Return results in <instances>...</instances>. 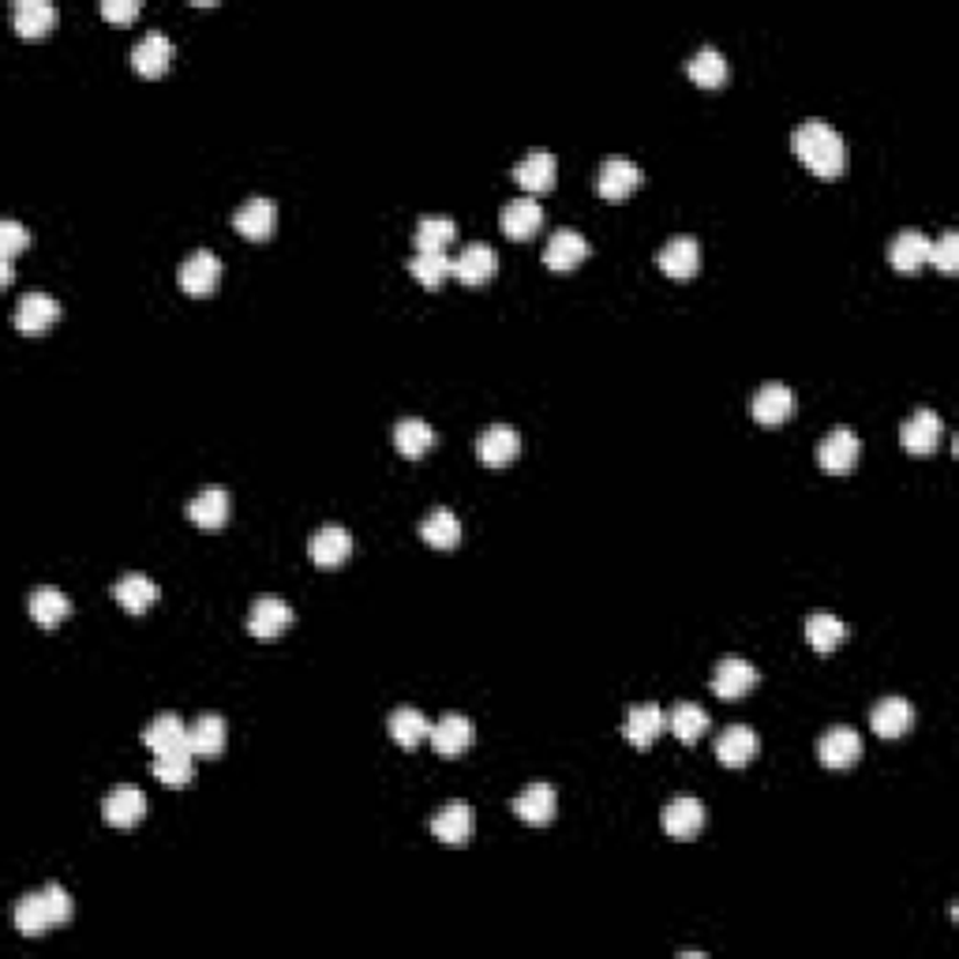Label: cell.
Returning <instances> with one entry per match:
<instances>
[{"mask_svg": "<svg viewBox=\"0 0 959 959\" xmlns=\"http://www.w3.org/2000/svg\"><path fill=\"white\" fill-rule=\"evenodd\" d=\"M791 146L799 154V161L821 180H836L847 169V146L844 135L836 132L828 121H802L794 127Z\"/></svg>", "mask_w": 959, "mask_h": 959, "instance_id": "cell-1", "label": "cell"}, {"mask_svg": "<svg viewBox=\"0 0 959 959\" xmlns=\"http://www.w3.org/2000/svg\"><path fill=\"white\" fill-rule=\"evenodd\" d=\"M642 166L629 158H607L604 166L596 169V180H592V188H596L600 199H607V203H623V199L634 196L637 188H642Z\"/></svg>", "mask_w": 959, "mask_h": 959, "instance_id": "cell-2", "label": "cell"}, {"mask_svg": "<svg viewBox=\"0 0 959 959\" xmlns=\"http://www.w3.org/2000/svg\"><path fill=\"white\" fill-rule=\"evenodd\" d=\"M858 454H862V443H858L851 427H833L817 443V465L825 472H833V477H847L858 465Z\"/></svg>", "mask_w": 959, "mask_h": 959, "instance_id": "cell-3", "label": "cell"}, {"mask_svg": "<svg viewBox=\"0 0 959 959\" xmlns=\"http://www.w3.org/2000/svg\"><path fill=\"white\" fill-rule=\"evenodd\" d=\"M656 267L674 281H690L701 270V244L698 236H671L660 252H656Z\"/></svg>", "mask_w": 959, "mask_h": 959, "instance_id": "cell-4", "label": "cell"}, {"mask_svg": "<svg viewBox=\"0 0 959 959\" xmlns=\"http://www.w3.org/2000/svg\"><path fill=\"white\" fill-rule=\"evenodd\" d=\"M757 687V668L743 656H724L712 671V693L720 701H738Z\"/></svg>", "mask_w": 959, "mask_h": 959, "instance_id": "cell-5", "label": "cell"}, {"mask_svg": "<svg viewBox=\"0 0 959 959\" xmlns=\"http://www.w3.org/2000/svg\"><path fill=\"white\" fill-rule=\"evenodd\" d=\"M668 731V712L660 705H629L623 716V738L634 750H648Z\"/></svg>", "mask_w": 959, "mask_h": 959, "instance_id": "cell-6", "label": "cell"}, {"mask_svg": "<svg viewBox=\"0 0 959 959\" xmlns=\"http://www.w3.org/2000/svg\"><path fill=\"white\" fill-rule=\"evenodd\" d=\"M472 738H477V731H472V720L461 716V712H446L443 720H435V724H432V735H427V743H432V750L438 757H461L472 746Z\"/></svg>", "mask_w": 959, "mask_h": 959, "instance_id": "cell-7", "label": "cell"}, {"mask_svg": "<svg viewBox=\"0 0 959 959\" xmlns=\"http://www.w3.org/2000/svg\"><path fill=\"white\" fill-rule=\"evenodd\" d=\"M817 757L825 769H851V765L862 761V735L855 727H833L821 735L817 743Z\"/></svg>", "mask_w": 959, "mask_h": 959, "instance_id": "cell-8", "label": "cell"}, {"mask_svg": "<svg viewBox=\"0 0 959 959\" xmlns=\"http://www.w3.org/2000/svg\"><path fill=\"white\" fill-rule=\"evenodd\" d=\"M289 626H292V607L281 596H259L252 604V615H248L252 637H259V642H278Z\"/></svg>", "mask_w": 959, "mask_h": 959, "instance_id": "cell-9", "label": "cell"}, {"mask_svg": "<svg viewBox=\"0 0 959 959\" xmlns=\"http://www.w3.org/2000/svg\"><path fill=\"white\" fill-rule=\"evenodd\" d=\"M222 281V259L214 252H191L185 263H180V289L188 297H210Z\"/></svg>", "mask_w": 959, "mask_h": 959, "instance_id": "cell-10", "label": "cell"}, {"mask_svg": "<svg viewBox=\"0 0 959 959\" xmlns=\"http://www.w3.org/2000/svg\"><path fill=\"white\" fill-rule=\"evenodd\" d=\"M57 319H60V304L49 292H26L20 308H15V331L26 337H42Z\"/></svg>", "mask_w": 959, "mask_h": 959, "instance_id": "cell-11", "label": "cell"}, {"mask_svg": "<svg viewBox=\"0 0 959 959\" xmlns=\"http://www.w3.org/2000/svg\"><path fill=\"white\" fill-rule=\"evenodd\" d=\"M102 817H105V825H113V828H135L146 817V794L140 788H132V783H121V788H113L105 794Z\"/></svg>", "mask_w": 959, "mask_h": 959, "instance_id": "cell-12", "label": "cell"}, {"mask_svg": "<svg viewBox=\"0 0 959 959\" xmlns=\"http://www.w3.org/2000/svg\"><path fill=\"white\" fill-rule=\"evenodd\" d=\"M750 413L761 427H780L788 424L791 413H794V394L791 387H783V382H765L761 390L754 394L750 401Z\"/></svg>", "mask_w": 959, "mask_h": 959, "instance_id": "cell-13", "label": "cell"}, {"mask_svg": "<svg viewBox=\"0 0 959 959\" xmlns=\"http://www.w3.org/2000/svg\"><path fill=\"white\" fill-rule=\"evenodd\" d=\"M757 750H761V738H757V731H750L746 724H731L720 731L716 738V757L720 765H727V769H746V765L754 761Z\"/></svg>", "mask_w": 959, "mask_h": 959, "instance_id": "cell-14", "label": "cell"}, {"mask_svg": "<svg viewBox=\"0 0 959 959\" xmlns=\"http://www.w3.org/2000/svg\"><path fill=\"white\" fill-rule=\"evenodd\" d=\"M233 230L248 236V241H267V236H274V230H278V203H274V199H259V196L248 199L244 207H236Z\"/></svg>", "mask_w": 959, "mask_h": 959, "instance_id": "cell-15", "label": "cell"}, {"mask_svg": "<svg viewBox=\"0 0 959 959\" xmlns=\"http://www.w3.org/2000/svg\"><path fill=\"white\" fill-rule=\"evenodd\" d=\"M522 454V435L510 424H491L488 432L477 438V458L488 465V469H502Z\"/></svg>", "mask_w": 959, "mask_h": 959, "instance_id": "cell-16", "label": "cell"}, {"mask_svg": "<svg viewBox=\"0 0 959 959\" xmlns=\"http://www.w3.org/2000/svg\"><path fill=\"white\" fill-rule=\"evenodd\" d=\"M233 514V499L225 488H203L196 499L188 502V522L207 528V533H218Z\"/></svg>", "mask_w": 959, "mask_h": 959, "instance_id": "cell-17", "label": "cell"}, {"mask_svg": "<svg viewBox=\"0 0 959 959\" xmlns=\"http://www.w3.org/2000/svg\"><path fill=\"white\" fill-rule=\"evenodd\" d=\"M472 828H477V817H472L469 802H446V806L432 817L435 839H443V844H450V847H465V844H469Z\"/></svg>", "mask_w": 959, "mask_h": 959, "instance_id": "cell-18", "label": "cell"}, {"mask_svg": "<svg viewBox=\"0 0 959 959\" xmlns=\"http://www.w3.org/2000/svg\"><path fill=\"white\" fill-rule=\"evenodd\" d=\"M495 270H499V255L495 248H488V244H469V248L450 263V274L461 286H488V281L495 278Z\"/></svg>", "mask_w": 959, "mask_h": 959, "instance_id": "cell-19", "label": "cell"}, {"mask_svg": "<svg viewBox=\"0 0 959 959\" xmlns=\"http://www.w3.org/2000/svg\"><path fill=\"white\" fill-rule=\"evenodd\" d=\"M584 259H589V241H584L578 230H559V233L551 236V241H547V248H544L547 270H555V274L578 270Z\"/></svg>", "mask_w": 959, "mask_h": 959, "instance_id": "cell-20", "label": "cell"}, {"mask_svg": "<svg viewBox=\"0 0 959 959\" xmlns=\"http://www.w3.org/2000/svg\"><path fill=\"white\" fill-rule=\"evenodd\" d=\"M308 555H312L315 566H323V570H334V566H342L345 559L353 555V536L349 528L342 525H323L319 533L308 540Z\"/></svg>", "mask_w": 959, "mask_h": 959, "instance_id": "cell-21", "label": "cell"}, {"mask_svg": "<svg viewBox=\"0 0 959 959\" xmlns=\"http://www.w3.org/2000/svg\"><path fill=\"white\" fill-rule=\"evenodd\" d=\"M555 172H559V161H555L551 150H528L514 166V180L528 196H544V191L555 188Z\"/></svg>", "mask_w": 959, "mask_h": 959, "instance_id": "cell-22", "label": "cell"}, {"mask_svg": "<svg viewBox=\"0 0 959 959\" xmlns=\"http://www.w3.org/2000/svg\"><path fill=\"white\" fill-rule=\"evenodd\" d=\"M499 225H502V233H506L510 241H528L533 233H540L544 210H540V203H536L533 196L510 199V203L502 207V214H499Z\"/></svg>", "mask_w": 959, "mask_h": 959, "instance_id": "cell-23", "label": "cell"}, {"mask_svg": "<svg viewBox=\"0 0 959 959\" xmlns=\"http://www.w3.org/2000/svg\"><path fill=\"white\" fill-rule=\"evenodd\" d=\"M510 810H514L525 825H547V821L555 817V810H559V794H555L551 783L536 780V783H528L514 802H510Z\"/></svg>", "mask_w": 959, "mask_h": 959, "instance_id": "cell-24", "label": "cell"}, {"mask_svg": "<svg viewBox=\"0 0 959 959\" xmlns=\"http://www.w3.org/2000/svg\"><path fill=\"white\" fill-rule=\"evenodd\" d=\"M889 263L900 274H918L929 263V236L918 230H900L889 244Z\"/></svg>", "mask_w": 959, "mask_h": 959, "instance_id": "cell-25", "label": "cell"}, {"mask_svg": "<svg viewBox=\"0 0 959 959\" xmlns=\"http://www.w3.org/2000/svg\"><path fill=\"white\" fill-rule=\"evenodd\" d=\"M940 435H945V424H940V416L934 413V409H918L915 416L903 424V446H907V454H915V458H926V454L937 450Z\"/></svg>", "mask_w": 959, "mask_h": 959, "instance_id": "cell-26", "label": "cell"}, {"mask_svg": "<svg viewBox=\"0 0 959 959\" xmlns=\"http://www.w3.org/2000/svg\"><path fill=\"white\" fill-rule=\"evenodd\" d=\"M870 727L881 738H900L915 727V705L907 698H884L870 712Z\"/></svg>", "mask_w": 959, "mask_h": 959, "instance_id": "cell-27", "label": "cell"}, {"mask_svg": "<svg viewBox=\"0 0 959 959\" xmlns=\"http://www.w3.org/2000/svg\"><path fill=\"white\" fill-rule=\"evenodd\" d=\"M169 64H172V42L166 38V34L150 31V34H146V38L135 42V49H132V68L140 71V76L158 79V76H166V71H169Z\"/></svg>", "mask_w": 959, "mask_h": 959, "instance_id": "cell-28", "label": "cell"}, {"mask_svg": "<svg viewBox=\"0 0 959 959\" xmlns=\"http://www.w3.org/2000/svg\"><path fill=\"white\" fill-rule=\"evenodd\" d=\"M701 828H705V806H701L698 799L682 794V799L668 802V810H664V833L671 839H693Z\"/></svg>", "mask_w": 959, "mask_h": 959, "instance_id": "cell-29", "label": "cell"}, {"mask_svg": "<svg viewBox=\"0 0 959 959\" xmlns=\"http://www.w3.org/2000/svg\"><path fill=\"white\" fill-rule=\"evenodd\" d=\"M12 23H15V34H20V38L38 42L53 31L57 12H53V4H45V0H15Z\"/></svg>", "mask_w": 959, "mask_h": 959, "instance_id": "cell-30", "label": "cell"}, {"mask_svg": "<svg viewBox=\"0 0 959 959\" xmlns=\"http://www.w3.org/2000/svg\"><path fill=\"white\" fill-rule=\"evenodd\" d=\"M420 540H424L427 547H435V551H454V547L461 544V522L454 510H432V514L420 522Z\"/></svg>", "mask_w": 959, "mask_h": 959, "instance_id": "cell-31", "label": "cell"}, {"mask_svg": "<svg viewBox=\"0 0 959 959\" xmlns=\"http://www.w3.org/2000/svg\"><path fill=\"white\" fill-rule=\"evenodd\" d=\"M113 600L127 611V615H143V611H150L154 604H158V584H154L150 578H143V573H124V578L113 584Z\"/></svg>", "mask_w": 959, "mask_h": 959, "instance_id": "cell-32", "label": "cell"}, {"mask_svg": "<svg viewBox=\"0 0 959 959\" xmlns=\"http://www.w3.org/2000/svg\"><path fill=\"white\" fill-rule=\"evenodd\" d=\"M26 611H31V618L38 626L53 629L71 615V600L64 596L60 589H53V584H42V589H34L31 596H26Z\"/></svg>", "mask_w": 959, "mask_h": 959, "instance_id": "cell-33", "label": "cell"}, {"mask_svg": "<svg viewBox=\"0 0 959 959\" xmlns=\"http://www.w3.org/2000/svg\"><path fill=\"white\" fill-rule=\"evenodd\" d=\"M225 720L214 716V712H207V716L191 720L188 724V750L199 754V757H222L225 750Z\"/></svg>", "mask_w": 959, "mask_h": 959, "instance_id": "cell-34", "label": "cell"}, {"mask_svg": "<svg viewBox=\"0 0 959 959\" xmlns=\"http://www.w3.org/2000/svg\"><path fill=\"white\" fill-rule=\"evenodd\" d=\"M394 446H398L401 458L420 461L435 446V427L427 424V420H416V416L398 420V424H394Z\"/></svg>", "mask_w": 959, "mask_h": 959, "instance_id": "cell-35", "label": "cell"}, {"mask_svg": "<svg viewBox=\"0 0 959 959\" xmlns=\"http://www.w3.org/2000/svg\"><path fill=\"white\" fill-rule=\"evenodd\" d=\"M57 926L53 922V911L45 903V892H26V896L15 903V929L23 937H45L49 929Z\"/></svg>", "mask_w": 959, "mask_h": 959, "instance_id": "cell-36", "label": "cell"}, {"mask_svg": "<svg viewBox=\"0 0 959 959\" xmlns=\"http://www.w3.org/2000/svg\"><path fill=\"white\" fill-rule=\"evenodd\" d=\"M143 743H146V750H154V754L188 746V724L180 716H172V712H161V716H154L150 724H146Z\"/></svg>", "mask_w": 959, "mask_h": 959, "instance_id": "cell-37", "label": "cell"}, {"mask_svg": "<svg viewBox=\"0 0 959 959\" xmlns=\"http://www.w3.org/2000/svg\"><path fill=\"white\" fill-rule=\"evenodd\" d=\"M188 746H177V750H161L154 754V780H161L166 788H188L191 776H196V761H191Z\"/></svg>", "mask_w": 959, "mask_h": 959, "instance_id": "cell-38", "label": "cell"}, {"mask_svg": "<svg viewBox=\"0 0 959 959\" xmlns=\"http://www.w3.org/2000/svg\"><path fill=\"white\" fill-rule=\"evenodd\" d=\"M427 735H432V724H427V716L420 709L401 705L390 712V738H394L401 750H416Z\"/></svg>", "mask_w": 959, "mask_h": 959, "instance_id": "cell-39", "label": "cell"}, {"mask_svg": "<svg viewBox=\"0 0 959 959\" xmlns=\"http://www.w3.org/2000/svg\"><path fill=\"white\" fill-rule=\"evenodd\" d=\"M687 76L705 90L724 87L727 83V57L720 49H712V45H705V49H698L687 60Z\"/></svg>", "mask_w": 959, "mask_h": 959, "instance_id": "cell-40", "label": "cell"}, {"mask_svg": "<svg viewBox=\"0 0 959 959\" xmlns=\"http://www.w3.org/2000/svg\"><path fill=\"white\" fill-rule=\"evenodd\" d=\"M668 731H671L674 738H679L682 746H693L709 731V712L701 709V705H690V701H682V705H674L668 712Z\"/></svg>", "mask_w": 959, "mask_h": 959, "instance_id": "cell-41", "label": "cell"}, {"mask_svg": "<svg viewBox=\"0 0 959 959\" xmlns=\"http://www.w3.org/2000/svg\"><path fill=\"white\" fill-rule=\"evenodd\" d=\"M847 637V626L839 623L836 615H828V611H817V615L806 618V642L810 648H817V653H833V648L844 645Z\"/></svg>", "mask_w": 959, "mask_h": 959, "instance_id": "cell-42", "label": "cell"}, {"mask_svg": "<svg viewBox=\"0 0 959 959\" xmlns=\"http://www.w3.org/2000/svg\"><path fill=\"white\" fill-rule=\"evenodd\" d=\"M450 263L454 259H446V252H416L413 259H409V274H413L424 289H438L450 278Z\"/></svg>", "mask_w": 959, "mask_h": 959, "instance_id": "cell-43", "label": "cell"}, {"mask_svg": "<svg viewBox=\"0 0 959 959\" xmlns=\"http://www.w3.org/2000/svg\"><path fill=\"white\" fill-rule=\"evenodd\" d=\"M454 236H458V225L450 218H424L413 233V244L416 252H446L454 244Z\"/></svg>", "mask_w": 959, "mask_h": 959, "instance_id": "cell-44", "label": "cell"}, {"mask_svg": "<svg viewBox=\"0 0 959 959\" xmlns=\"http://www.w3.org/2000/svg\"><path fill=\"white\" fill-rule=\"evenodd\" d=\"M929 263L945 274V278H952V274H959V233L948 230L940 233V241L929 244Z\"/></svg>", "mask_w": 959, "mask_h": 959, "instance_id": "cell-45", "label": "cell"}, {"mask_svg": "<svg viewBox=\"0 0 959 959\" xmlns=\"http://www.w3.org/2000/svg\"><path fill=\"white\" fill-rule=\"evenodd\" d=\"M23 248H31V233L23 230L20 222H0V259L12 263V255H20Z\"/></svg>", "mask_w": 959, "mask_h": 959, "instance_id": "cell-46", "label": "cell"}, {"mask_svg": "<svg viewBox=\"0 0 959 959\" xmlns=\"http://www.w3.org/2000/svg\"><path fill=\"white\" fill-rule=\"evenodd\" d=\"M42 892H45V903H49V911H53V922H57V926H64V922H71V915H76V907H71L68 889H60V884H49V889H42Z\"/></svg>", "mask_w": 959, "mask_h": 959, "instance_id": "cell-47", "label": "cell"}, {"mask_svg": "<svg viewBox=\"0 0 959 959\" xmlns=\"http://www.w3.org/2000/svg\"><path fill=\"white\" fill-rule=\"evenodd\" d=\"M102 15L109 23H132L140 15V0H105Z\"/></svg>", "mask_w": 959, "mask_h": 959, "instance_id": "cell-48", "label": "cell"}, {"mask_svg": "<svg viewBox=\"0 0 959 959\" xmlns=\"http://www.w3.org/2000/svg\"><path fill=\"white\" fill-rule=\"evenodd\" d=\"M15 281V270H12V263L8 259H0V286H12Z\"/></svg>", "mask_w": 959, "mask_h": 959, "instance_id": "cell-49", "label": "cell"}]
</instances>
